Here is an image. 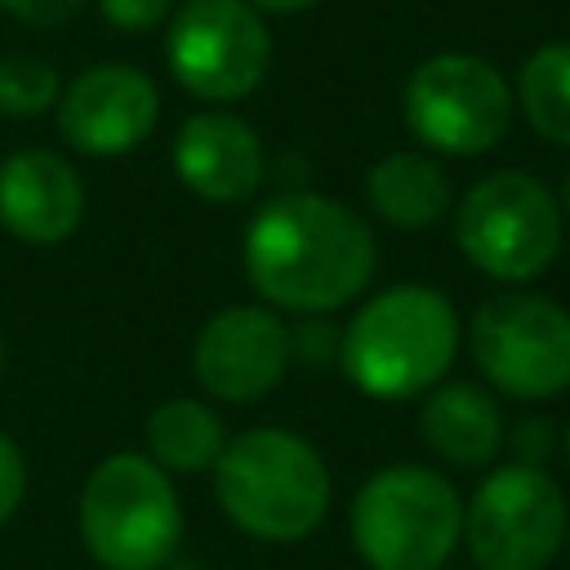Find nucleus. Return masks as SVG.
<instances>
[{
  "mask_svg": "<svg viewBox=\"0 0 570 570\" xmlns=\"http://www.w3.org/2000/svg\"><path fill=\"white\" fill-rule=\"evenodd\" d=\"M240 258L258 298L285 312L325 316L370 285L379 249L370 223L347 205L316 191H289L254 214Z\"/></svg>",
  "mask_w": 570,
  "mask_h": 570,
  "instance_id": "obj_1",
  "label": "nucleus"
},
{
  "mask_svg": "<svg viewBox=\"0 0 570 570\" xmlns=\"http://www.w3.org/2000/svg\"><path fill=\"white\" fill-rule=\"evenodd\" d=\"M459 352L454 303L432 285H392L374 294L338 338L347 383L374 401L432 392Z\"/></svg>",
  "mask_w": 570,
  "mask_h": 570,
  "instance_id": "obj_2",
  "label": "nucleus"
},
{
  "mask_svg": "<svg viewBox=\"0 0 570 570\" xmlns=\"http://www.w3.org/2000/svg\"><path fill=\"white\" fill-rule=\"evenodd\" d=\"M223 517L258 543H298L330 512V468L312 441L285 428H249L214 463Z\"/></svg>",
  "mask_w": 570,
  "mask_h": 570,
  "instance_id": "obj_3",
  "label": "nucleus"
},
{
  "mask_svg": "<svg viewBox=\"0 0 570 570\" xmlns=\"http://www.w3.org/2000/svg\"><path fill=\"white\" fill-rule=\"evenodd\" d=\"M76 525L102 570H165L183 539V503L160 463L120 450L85 476Z\"/></svg>",
  "mask_w": 570,
  "mask_h": 570,
  "instance_id": "obj_4",
  "label": "nucleus"
},
{
  "mask_svg": "<svg viewBox=\"0 0 570 570\" xmlns=\"http://www.w3.org/2000/svg\"><path fill=\"white\" fill-rule=\"evenodd\" d=\"M347 525L370 570H441L463 539V499L432 468L387 463L356 490Z\"/></svg>",
  "mask_w": 570,
  "mask_h": 570,
  "instance_id": "obj_5",
  "label": "nucleus"
},
{
  "mask_svg": "<svg viewBox=\"0 0 570 570\" xmlns=\"http://www.w3.org/2000/svg\"><path fill=\"white\" fill-rule=\"evenodd\" d=\"M454 245L481 276L525 285L561 249V205L539 178L499 169L468 187L454 214Z\"/></svg>",
  "mask_w": 570,
  "mask_h": 570,
  "instance_id": "obj_6",
  "label": "nucleus"
},
{
  "mask_svg": "<svg viewBox=\"0 0 570 570\" xmlns=\"http://www.w3.org/2000/svg\"><path fill=\"white\" fill-rule=\"evenodd\" d=\"M481 379L512 401H552L570 387V312L530 289L490 294L468 321Z\"/></svg>",
  "mask_w": 570,
  "mask_h": 570,
  "instance_id": "obj_7",
  "label": "nucleus"
},
{
  "mask_svg": "<svg viewBox=\"0 0 570 570\" xmlns=\"http://www.w3.org/2000/svg\"><path fill=\"white\" fill-rule=\"evenodd\" d=\"M566 534V494L530 463L490 468L463 503V543L476 570H548Z\"/></svg>",
  "mask_w": 570,
  "mask_h": 570,
  "instance_id": "obj_8",
  "label": "nucleus"
},
{
  "mask_svg": "<svg viewBox=\"0 0 570 570\" xmlns=\"http://www.w3.org/2000/svg\"><path fill=\"white\" fill-rule=\"evenodd\" d=\"M405 125L445 156L490 151L512 125V89L476 53H432L405 80Z\"/></svg>",
  "mask_w": 570,
  "mask_h": 570,
  "instance_id": "obj_9",
  "label": "nucleus"
},
{
  "mask_svg": "<svg viewBox=\"0 0 570 570\" xmlns=\"http://www.w3.org/2000/svg\"><path fill=\"white\" fill-rule=\"evenodd\" d=\"M174 80L205 102L254 94L272 67V36L245 0H187L165 36Z\"/></svg>",
  "mask_w": 570,
  "mask_h": 570,
  "instance_id": "obj_10",
  "label": "nucleus"
},
{
  "mask_svg": "<svg viewBox=\"0 0 570 570\" xmlns=\"http://www.w3.org/2000/svg\"><path fill=\"white\" fill-rule=\"evenodd\" d=\"M289 356V325L272 307L232 303L200 325L191 343V374L214 401L249 405L281 387Z\"/></svg>",
  "mask_w": 570,
  "mask_h": 570,
  "instance_id": "obj_11",
  "label": "nucleus"
},
{
  "mask_svg": "<svg viewBox=\"0 0 570 570\" xmlns=\"http://www.w3.org/2000/svg\"><path fill=\"white\" fill-rule=\"evenodd\" d=\"M160 116V94L151 76L125 62H102L80 71L58 98V129L85 156L134 151Z\"/></svg>",
  "mask_w": 570,
  "mask_h": 570,
  "instance_id": "obj_12",
  "label": "nucleus"
},
{
  "mask_svg": "<svg viewBox=\"0 0 570 570\" xmlns=\"http://www.w3.org/2000/svg\"><path fill=\"white\" fill-rule=\"evenodd\" d=\"M85 218L80 174L45 151L27 147L0 160V227L27 245H58Z\"/></svg>",
  "mask_w": 570,
  "mask_h": 570,
  "instance_id": "obj_13",
  "label": "nucleus"
},
{
  "mask_svg": "<svg viewBox=\"0 0 570 570\" xmlns=\"http://www.w3.org/2000/svg\"><path fill=\"white\" fill-rule=\"evenodd\" d=\"M263 142L249 120L232 111H200L174 138V174L209 205H236L263 183Z\"/></svg>",
  "mask_w": 570,
  "mask_h": 570,
  "instance_id": "obj_14",
  "label": "nucleus"
},
{
  "mask_svg": "<svg viewBox=\"0 0 570 570\" xmlns=\"http://www.w3.org/2000/svg\"><path fill=\"white\" fill-rule=\"evenodd\" d=\"M423 441L454 468H485L503 450V414L476 383H436L419 410Z\"/></svg>",
  "mask_w": 570,
  "mask_h": 570,
  "instance_id": "obj_15",
  "label": "nucleus"
},
{
  "mask_svg": "<svg viewBox=\"0 0 570 570\" xmlns=\"http://www.w3.org/2000/svg\"><path fill=\"white\" fill-rule=\"evenodd\" d=\"M365 200L387 227L423 232V227L441 223V214L450 209V178L423 151H392L370 165Z\"/></svg>",
  "mask_w": 570,
  "mask_h": 570,
  "instance_id": "obj_16",
  "label": "nucleus"
},
{
  "mask_svg": "<svg viewBox=\"0 0 570 570\" xmlns=\"http://www.w3.org/2000/svg\"><path fill=\"white\" fill-rule=\"evenodd\" d=\"M227 450L223 419L191 396L165 401L147 414V459L165 472H205Z\"/></svg>",
  "mask_w": 570,
  "mask_h": 570,
  "instance_id": "obj_17",
  "label": "nucleus"
},
{
  "mask_svg": "<svg viewBox=\"0 0 570 570\" xmlns=\"http://www.w3.org/2000/svg\"><path fill=\"white\" fill-rule=\"evenodd\" d=\"M517 98L539 138L570 147V40L539 45L517 80Z\"/></svg>",
  "mask_w": 570,
  "mask_h": 570,
  "instance_id": "obj_18",
  "label": "nucleus"
},
{
  "mask_svg": "<svg viewBox=\"0 0 570 570\" xmlns=\"http://www.w3.org/2000/svg\"><path fill=\"white\" fill-rule=\"evenodd\" d=\"M58 98H62V80L53 62L27 53L0 62V116H40Z\"/></svg>",
  "mask_w": 570,
  "mask_h": 570,
  "instance_id": "obj_19",
  "label": "nucleus"
},
{
  "mask_svg": "<svg viewBox=\"0 0 570 570\" xmlns=\"http://www.w3.org/2000/svg\"><path fill=\"white\" fill-rule=\"evenodd\" d=\"M98 9L116 31H151L169 18L174 0H98Z\"/></svg>",
  "mask_w": 570,
  "mask_h": 570,
  "instance_id": "obj_20",
  "label": "nucleus"
},
{
  "mask_svg": "<svg viewBox=\"0 0 570 570\" xmlns=\"http://www.w3.org/2000/svg\"><path fill=\"white\" fill-rule=\"evenodd\" d=\"M22 494H27V454L13 436L0 432V525L18 512Z\"/></svg>",
  "mask_w": 570,
  "mask_h": 570,
  "instance_id": "obj_21",
  "label": "nucleus"
},
{
  "mask_svg": "<svg viewBox=\"0 0 570 570\" xmlns=\"http://www.w3.org/2000/svg\"><path fill=\"white\" fill-rule=\"evenodd\" d=\"M503 441L512 445V463H530V468H539V463L552 454V445H557L552 423H543V419H525V423H517L512 432H503Z\"/></svg>",
  "mask_w": 570,
  "mask_h": 570,
  "instance_id": "obj_22",
  "label": "nucleus"
},
{
  "mask_svg": "<svg viewBox=\"0 0 570 570\" xmlns=\"http://www.w3.org/2000/svg\"><path fill=\"white\" fill-rule=\"evenodd\" d=\"M80 4H85V0H0L4 13L22 18V22H31V27H58V22H67Z\"/></svg>",
  "mask_w": 570,
  "mask_h": 570,
  "instance_id": "obj_23",
  "label": "nucleus"
},
{
  "mask_svg": "<svg viewBox=\"0 0 570 570\" xmlns=\"http://www.w3.org/2000/svg\"><path fill=\"white\" fill-rule=\"evenodd\" d=\"M249 4L263 13H298V9H312L316 0H249Z\"/></svg>",
  "mask_w": 570,
  "mask_h": 570,
  "instance_id": "obj_24",
  "label": "nucleus"
},
{
  "mask_svg": "<svg viewBox=\"0 0 570 570\" xmlns=\"http://www.w3.org/2000/svg\"><path fill=\"white\" fill-rule=\"evenodd\" d=\"M561 209H566V218H570V174H566V183H561Z\"/></svg>",
  "mask_w": 570,
  "mask_h": 570,
  "instance_id": "obj_25",
  "label": "nucleus"
},
{
  "mask_svg": "<svg viewBox=\"0 0 570 570\" xmlns=\"http://www.w3.org/2000/svg\"><path fill=\"white\" fill-rule=\"evenodd\" d=\"M561 450H566V463H570V423H566V432H561Z\"/></svg>",
  "mask_w": 570,
  "mask_h": 570,
  "instance_id": "obj_26",
  "label": "nucleus"
},
{
  "mask_svg": "<svg viewBox=\"0 0 570 570\" xmlns=\"http://www.w3.org/2000/svg\"><path fill=\"white\" fill-rule=\"evenodd\" d=\"M0 370H4V338H0Z\"/></svg>",
  "mask_w": 570,
  "mask_h": 570,
  "instance_id": "obj_27",
  "label": "nucleus"
}]
</instances>
